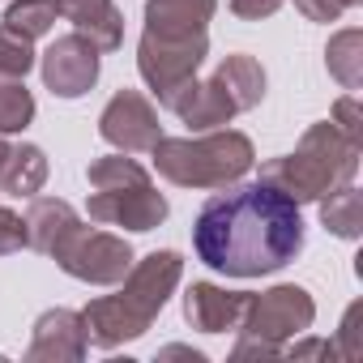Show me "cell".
I'll return each mask as SVG.
<instances>
[{"mask_svg": "<svg viewBox=\"0 0 363 363\" xmlns=\"http://www.w3.org/2000/svg\"><path fill=\"white\" fill-rule=\"evenodd\" d=\"M218 13V0H145V35L193 39L206 35Z\"/></svg>", "mask_w": 363, "mask_h": 363, "instance_id": "4fadbf2b", "label": "cell"}, {"mask_svg": "<svg viewBox=\"0 0 363 363\" xmlns=\"http://www.w3.org/2000/svg\"><path fill=\"white\" fill-rule=\"evenodd\" d=\"M73 223H82V218H77V210L69 201H60V197H30V210H26V248H35V252L48 257L56 248V240Z\"/></svg>", "mask_w": 363, "mask_h": 363, "instance_id": "ac0fdd59", "label": "cell"}, {"mask_svg": "<svg viewBox=\"0 0 363 363\" xmlns=\"http://www.w3.org/2000/svg\"><path fill=\"white\" fill-rule=\"evenodd\" d=\"M22 248H26V218L0 206V257L22 252Z\"/></svg>", "mask_w": 363, "mask_h": 363, "instance_id": "484cf974", "label": "cell"}, {"mask_svg": "<svg viewBox=\"0 0 363 363\" xmlns=\"http://www.w3.org/2000/svg\"><path fill=\"white\" fill-rule=\"evenodd\" d=\"M179 278H184V257L175 248H162V252L133 261L128 274L120 278L116 295H99L82 308L86 337L103 350H116V346L141 337L154 325V316L167 308V299L175 295Z\"/></svg>", "mask_w": 363, "mask_h": 363, "instance_id": "7a4b0ae2", "label": "cell"}, {"mask_svg": "<svg viewBox=\"0 0 363 363\" xmlns=\"http://www.w3.org/2000/svg\"><path fill=\"white\" fill-rule=\"evenodd\" d=\"M214 82L227 90L235 116H240V111H252V107L265 99V69H261V60H252V56H244V52L227 56V60L214 69Z\"/></svg>", "mask_w": 363, "mask_h": 363, "instance_id": "e0dca14e", "label": "cell"}, {"mask_svg": "<svg viewBox=\"0 0 363 363\" xmlns=\"http://www.w3.org/2000/svg\"><path fill=\"white\" fill-rule=\"evenodd\" d=\"M39 69H43V86L56 94V99H82L94 90L99 82V69H103V52L86 39V35H60L43 56H39Z\"/></svg>", "mask_w": 363, "mask_h": 363, "instance_id": "30bf717a", "label": "cell"}, {"mask_svg": "<svg viewBox=\"0 0 363 363\" xmlns=\"http://www.w3.org/2000/svg\"><path fill=\"white\" fill-rule=\"evenodd\" d=\"M359 316H363V303H350L346 308V316H342V329H337V359H346V363H354L359 354H363V342H359Z\"/></svg>", "mask_w": 363, "mask_h": 363, "instance_id": "d4e9b609", "label": "cell"}, {"mask_svg": "<svg viewBox=\"0 0 363 363\" xmlns=\"http://www.w3.org/2000/svg\"><path fill=\"white\" fill-rule=\"evenodd\" d=\"M282 9V0H231V13L240 22H261V18H274Z\"/></svg>", "mask_w": 363, "mask_h": 363, "instance_id": "f1b7e54d", "label": "cell"}, {"mask_svg": "<svg viewBox=\"0 0 363 363\" xmlns=\"http://www.w3.org/2000/svg\"><path fill=\"white\" fill-rule=\"evenodd\" d=\"M193 252L201 265L227 278H265L286 269L303 252L299 201L274 184H227L193 223Z\"/></svg>", "mask_w": 363, "mask_h": 363, "instance_id": "6da1fadb", "label": "cell"}, {"mask_svg": "<svg viewBox=\"0 0 363 363\" xmlns=\"http://www.w3.org/2000/svg\"><path fill=\"white\" fill-rule=\"evenodd\" d=\"M316 320V303L303 286L295 282H278L261 295L248 299V312L240 320V337H257V342H269V346H282L299 333H308Z\"/></svg>", "mask_w": 363, "mask_h": 363, "instance_id": "ba28073f", "label": "cell"}, {"mask_svg": "<svg viewBox=\"0 0 363 363\" xmlns=\"http://www.w3.org/2000/svg\"><path fill=\"white\" fill-rule=\"evenodd\" d=\"M329 120H333V128H337L346 141L363 145V111H359V99H354V94H342V99L333 103Z\"/></svg>", "mask_w": 363, "mask_h": 363, "instance_id": "cb8c5ba5", "label": "cell"}, {"mask_svg": "<svg viewBox=\"0 0 363 363\" xmlns=\"http://www.w3.org/2000/svg\"><path fill=\"white\" fill-rule=\"evenodd\" d=\"M99 137L120 154H150L162 137V124L141 90H116L99 116Z\"/></svg>", "mask_w": 363, "mask_h": 363, "instance_id": "9c48e42d", "label": "cell"}, {"mask_svg": "<svg viewBox=\"0 0 363 363\" xmlns=\"http://www.w3.org/2000/svg\"><path fill=\"white\" fill-rule=\"evenodd\" d=\"M359 154H363V145L346 141L333 128V120H320L299 137L295 154H282V158L265 162L261 179L274 184L278 193H286L291 201H299V206L320 201L325 193H333L337 184H350L359 175Z\"/></svg>", "mask_w": 363, "mask_h": 363, "instance_id": "3957f363", "label": "cell"}, {"mask_svg": "<svg viewBox=\"0 0 363 363\" xmlns=\"http://www.w3.org/2000/svg\"><path fill=\"white\" fill-rule=\"evenodd\" d=\"M60 18L73 22L77 35H86L99 52H116L124 43V13L116 9V0H56Z\"/></svg>", "mask_w": 363, "mask_h": 363, "instance_id": "9a60e30c", "label": "cell"}, {"mask_svg": "<svg viewBox=\"0 0 363 363\" xmlns=\"http://www.w3.org/2000/svg\"><path fill=\"white\" fill-rule=\"evenodd\" d=\"M179 120H184L193 133H210V128H223L235 120V107L227 99V90L210 77V82H189L171 103H167Z\"/></svg>", "mask_w": 363, "mask_h": 363, "instance_id": "5bb4252c", "label": "cell"}, {"mask_svg": "<svg viewBox=\"0 0 363 363\" xmlns=\"http://www.w3.org/2000/svg\"><path fill=\"white\" fill-rule=\"evenodd\" d=\"M295 9L308 18V22H337L346 13L342 0H295Z\"/></svg>", "mask_w": 363, "mask_h": 363, "instance_id": "83f0119b", "label": "cell"}, {"mask_svg": "<svg viewBox=\"0 0 363 363\" xmlns=\"http://www.w3.org/2000/svg\"><path fill=\"white\" fill-rule=\"evenodd\" d=\"M325 69L342 90H359L363 86V30L354 26L337 30L325 48Z\"/></svg>", "mask_w": 363, "mask_h": 363, "instance_id": "ffe728a7", "label": "cell"}, {"mask_svg": "<svg viewBox=\"0 0 363 363\" xmlns=\"http://www.w3.org/2000/svg\"><path fill=\"white\" fill-rule=\"evenodd\" d=\"M274 354H282V346H269V342H257V337H240L235 350H231V359H274Z\"/></svg>", "mask_w": 363, "mask_h": 363, "instance_id": "f546056e", "label": "cell"}, {"mask_svg": "<svg viewBox=\"0 0 363 363\" xmlns=\"http://www.w3.org/2000/svg\"><path fill=\"white\" fill-rule=\"evenodd\" d=\"M48 184V154L39 145H9L0 162V193L5 197H35Z\"/></svg>", "mask_w": 363, "mask_h": 363, "instance_id": "2e32d148", "label": "cell"}, {"mask_svg": "<svg viewBox=\"0 0 363 363\" xmlns=\"http://www.w3.org/2000/svg\"><path fill=\"white\" fill-rule=\"evenodd\" d=\"M86 350H90V337H86L82 312L48 308L30 329L26 359L30 363H77V359H86Z\"/></svg>", "mask_w": 363, "mask_h": 363, "instance_id": "8fae6325", "label": "cell"}, {"mask_svg": "<svg viewBox=\"0 0 363 363\" xmlns=\"http://www.w3.org/2000/svg\"><path fill=\"white\" fill-rule=\"evenodd\" d=\"M320 227L337 240H359L363 235V193L354 189V179L350 184H337L333 193H325L320 201Z\"/></svg>", "mask_w": 363, "mask_h": 363, "instance_id": "d6986e66", "label": "cell"}, {"mask_svg": "<svg viewBox=\"0 0 363 363\" xmlns=\"http://www.w3.org/2000/svg\"><path fill=\"white\" fill-rule=\"evenodd\" d=\"M342 5H346V9H350V5H359V0H342Z\"/></svg>", "mask_w": 363, "mask_h": 363, "instance_id": "1f68e13d", "label": "cell"}, {"mask_svg": "<svg viewBox=\"0 0 363 363\" xmlns=\"http://www.w3.org/2000/svg\"><path fill=\"white\" fill-rule=\"evenodd\" d=\"M90 179V218L103 227H124V231H154L167 223V197L154 189L150 171L128 158V154H107L86 167Z\"/></svg>", "mask_w": 363, "mask_h": 363, "instance_id": "5b68a950", "label": "cell"}, {"mask_svg": "<svg viewBox=\"0 0 363 363\" xmlns=\"http://www.w3.org/2000/svg\"><path fill=\"white\" fill-rule=\"evenodd\" d=\"M56 18H60L56 0H13V5L5 9V22H0V26H9V30H18L22 39L35 43V39L56 30Z\"/></svg>", "mask_w": 363, "mask_h": 363, "instance_id": "44dd1931", "label": "cell"}, {"mask_svg": "<svg viewBox=\"0 0 363 363\" xmlns=\"http://www.w3.org/2000/svg\"><path fill=\"white\" fill-rule=\"evenodd\" d=\"M154 167L175 189H227L252 171L257 150L235 128H210L201 137H158Z\"/></svg>", "mask_w": 363, "mask_h": 363, "instance_id": "277c9868", "label": "cell"}, {"mask_svg": "<svg viewBox=\"0 0 363 363\" xmlns=\"http://www.w3.org/2000/svg\"><path fill=\"white\" fill-rule=\"evenodd\" d=\"M252 291H227L214 282H193L184 291V320L201 333H235L248 312Z\"/></svg>", "mask_w": 363, "mask_h": 363, "instance_id": "7c38bea8", "label": "cell"}, {"mask_svg": "<svg viewBox=\"0 0 363 363\" xmlns=\"http://www.w3.org/2000/svg\"><path fill=\"white\" fill-rule=\"evenodd\" d=\"M35 120V94L26 90V77L0 73V133H22Z\"/></svg>", "mask_w": 363, "mask_h": 363, "instance_id": "7402d4cb", "label": "cell"}, {"mask_svg": "<svg viewBox=\"0 0 363 363\" xmlns=\"http://www.w3.org/2000/svg\"><path fill=\"white\" fill-rule=\"evenodd\" d=\"M5 154H9V141H5V133H0V162H5Z\"/></svg>", "mask_w": 363, "mask_h": 363, "instance_id": "4dcf8cb0", "label": "cell"}, {"mask_svg": "<svg viewBox=\"0 0 363 363\" xmlns=\"http://www.w3.org/2000/svg\"><path fill=\"white\" fill-rule=\"evenodd\" d=\"M48 257H56V265H60L69 278L90 282V286H116V282L128 274V265L137 261V257H133V244H128L124 235L94 231V227H86V223H73V227L56 240V248H52Z\"/></svg>", "mask_w": 363, "mask_h": 363, "instance_id": "8992f818", "label": "cell"}, {"mask_svg": "<svg viewBox=\"0 0 363 363\" xmlns=\"http://www.w3.org/2000/svg\"><path fill=\"white\" fill-rule=\"evenodd\" d=\"M35 65H39L35 43L22 39V35L9 30V26H0V73H5V77H26Z\"/></svg>", "mask_w": 363, "mask_h": 363, "instance_id": "603a6c76", "label": "cell"}, {"mask_svg": "<svg viewBox=\"0 0 363 363\" xmlns=\"http://www.w3.org/2000/svg\"><path fill=\"white\" fill-rule=\"evenodd\" d=\"M206 56H210V35H193V39L141 35V43H137V73L158 94V103L167 107L189 82H197V69L206 65Z\"/></svg>", "mask_w": 363, "mask_h": 363, "instance_id": "52a82bcc", "label": "cell"}, {"mask_svg": "<svg viewBox=\"0 0 363 363\" xmlns=\"http://www.w3.org/2000/svg\"><path fill=\"white\" fill-rule=\"evenodd\" d=\"M286 359H337V346L325 342V337H303V342H291L282 346Z\"/></svg>", "mask_w": 363, "mask_h": 363, "instance_id": "4316f807", "label": "cell"}]
</instances>
